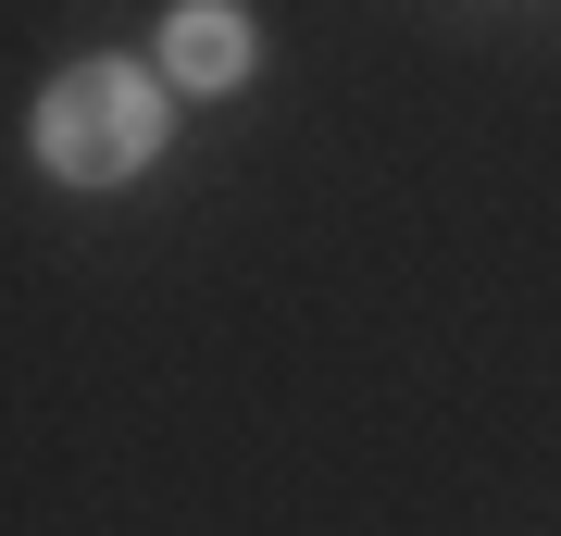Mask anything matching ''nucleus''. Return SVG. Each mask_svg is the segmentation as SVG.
Listing matches in <instances>:
<instances>
[{"label": "nucleus", "instance_id": "f03ea898", "mask_svg": "<svg viewBox=\"0 0 561 536\" xmlns=\"http://www.w3.org/2000/svg\"><path fill=\"white\" fill-rule=\"evenodd\" d=\"M238 76H250V13L238 0H175V13H162V88L225 100Z\"/></svg>", "mask_w": 561, "mask_h": 536}, {"label": "nucleus", "instance_id": "f257e3e1", "mask_svg": "<svg viewBox=\"0 0 561 536\" xmlns=\"http://www.w3.org/2000/svg\"><path fill=\"white\" fill-rule=\"evenodd\" d=\"M162 76L150 62H62L38 88V162L62 187H125L138 162L162 150Z\"/></svg>", "mask_w": 561, "mask_h": 536}]
</instances>
